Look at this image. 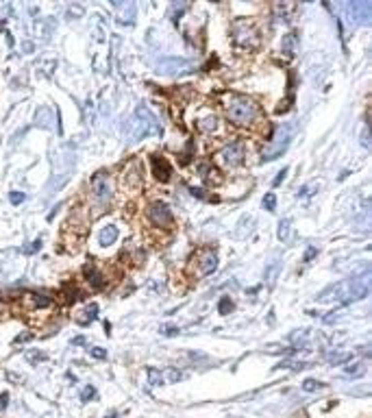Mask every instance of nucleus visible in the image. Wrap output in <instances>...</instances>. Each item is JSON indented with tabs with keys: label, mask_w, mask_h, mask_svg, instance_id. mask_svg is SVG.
<instances>
[{
	"label": "nucleus",
	"mask_w": 372,
	"mask_h": 418,
	"mask_svg": "<svg viewBox=\"0 0 372 418\" xmlns=\"http://www.w3.org/2000/svg\"><path fill=\"white\" fill-rule=\"evenodd\" d=\"M370 292V272H361L359 277H353V279H346V281H339V283H333V285L324 287L316 299L320 303H331L335 301L339 305H348L353 301H359V299H366Z\"/></svg>",
	"instance_id": "1"
},
{
	"label": "nucleus",
	"mask_w": 372,
	"mask_h": 418,
	"mask_svg": "<svg viewBox=\"0 0 372 418\" xmlns=\"http://www.w3.org/2000/svg\"><path fill=\"white\" fill-rule=\"evenodd\" d=\"M294 133H296V122H285V124H281V127L274 131L272 139L266 144V148H263V152H261V159H263V161H274V159H279V157H281L283 152L290 148Z\"/></svg>",
	"instance_id": "2"
},
{
	"label": "nucleus",
	"mask_w": 372,
	"mask_h": 418,
	"mask_svg": "<svg viewBox=\"0 0 372 418\" xmlns=\"http://www.w3.org/2000/svg\"><path fill=\"white\" fill-rule=\"evenodd\" d=\"M226 114H229V120L237 127H244V124H250L257 115V105L255 100H250L248 96H240L233 94L229 98V105H226Z\"/></svg>",
	"instance_id": "3"
},
{
	"label": "nucleus",
	"mask_w": 372,
	"mask_h": 418,
	"mask_svg": "<svg viewBox=\"0 0 372 418\" xmlns=\"http://www.w3.org/2000/svg\"><path fill=\"white\" fill-rule=\"evenodd\" d=\"M148 135H161V127H159L155 115L150 114V109L139 105L135 109V118H133L131 137H133V142H137V139H144Z\"/></svg>",
	"instance_id": "4"
},
{
	"label": "nucleus",
	"mask_w": 372,
	"mask_h": 418,
	"mask_svg": "<svg viewBox=\"0 0 372 418\" xmlns=\"http://www.w3.org/2000/svg\"><path fill=\"white\" fill-rule=\"evenodd\" d=\"M233 41L237 48H244V50H253L259 46V33L250 22L246 20H237L233 24Z\"/></svg>",
	"instance_id": "5"
},
{
	"label": "nucleus",
	"mask_w": 372,
	"mask_h": 418,
	"mask_svg": "<svg viewBox=\"0 0 372 418\" xmlns=\"http://www.w3.org/2000/svg\"><path fill=\"white\" fill-rule=\"evenodd\" d=\"M218 159H220V164L224 166V168H235V166H240L242 161H244V146H242V142H233V144H229V146H224L220 151V155H218Z\"/></svg>",
	"instance_id": "6"
},
{
	"label": "nucleus",
	"mask_w": 372,
	"mask_h": 418,
	"mask_svg": "<svg viewBox=\"0 0 372 418\" xmlns=\"http://www.w3.org/2000/svg\"><path fill=\"white\" fill-rule=\"evenodd\" d=\"M92 192H94V198L98 203H107L111 198V181H109V176H105V174H96L94 179H92Z\"/></svg>",
	"instance_id": "7"
},
{
	"label": "nucleus",
	"mask_w": 372,
	"mask_h": 418,
	"mask_svg": "<svg viewBox=\"0 0 372 418\" xmlns=\"http://www.w3.org/2000/svg\"><path fill=\"white\" fill-rule=\"evenodd\" d=\"M148 218H150L157 227H168L172 222V211H170V207L166 205V203L157 201V203H152L150 205V209H148Z\"/></svg>",
	"instance_id": "8"
},
{
	"label": "nucleus",
	"mask_w": 372,
	"mask_h": 418,
	"mask_svg": "<svg viewBox=\"0 0 372 418\" xmlns=\"http://www.w3.org/2000/svg\"><path fill=\"white\" fill-rule=\"evenodd\" d=\"M346 9L351 11V16L355 18V22H359V24H368L370 2H351V4H346ZM353 18H351V20H353Z\"/></svg>",
	"instance_id": "9"
},
{
	"label": "nucleus",
	"mask_w": 372,
	"mask_h": 418,
	"mask_svg": "<svg viewBox=\"0 0 372 418\" xmlns=\"http://www.w3.org/2000/svg\"><path fill=\"white\" fill-rule=\"evenodd\" d=\"M170 172H172V168H170L168 159H164V157H152V174H155L161 183H166V181L170 179Z\"/></svg>",
	"instance_id": "10"
},
{
	"label": "nucleus",
	"mask_w": 372,
	"mask_h": 418,
	"mask_svg": "<svg viewBox=\"0 0 372 418\" xmlns=\"http://www.w3.org/2000/svg\"><path fill=\"white\" fill-rule=\"evenodd\" d=\"M198 268H201V275H213L218 270V255L216 253H205L203 259L198 262Z\"/></svg>",
	"instance_id": "11"
},
{
	"label": "nucleus",
	"mask_w": 372,
	"mask_h": 418,
	"mask_svg": "<svg viewBox=\"0 0 372 418\" xmlns=\"http://www.w3.org/2000/svg\"><path fill=\"white\" fill-rule=\"evenodd\" d=\"M83 272H85L87 281H90V285L94 287V290H100V287L105 285V279H102V275H100L98 270H96V266H92V264H87V266L83 268Z\"/></svg>",
	"instance_id": "12"
},
{
	"label": "nucleus",
	"mask_w": 372,
	"mask_h": 418,
	"mask_svg": "<svg viewBox=\"0 0 372 418\" xmlns=\"http://www.w3.org/2000/svg\"><path fill=\"white\" fill-rule=\"evenodd\" d=\"M115 240H118V227H113V225H107L105 229L100 231V235H98L100 246H111Z\"/></svg>",
	"instance_id": "13"
},
{
	"label": "nucleus",
	"mask_w": 372,
	"mask_h": 418,
	"mask_svg": "<svg viewBox=\"0 0 372 418\" xmlns=\"http://www.w3.org/2000/svg\"><path fill=\"white\" fill-rule=\"evenodd\" d=\"M281 48H283V53L285 55H294L296 53V48H298V33H287V35H283V44H281Z\"/></svg>",
	"instance_id": "14"
},
{
	"label": "nucleus",
	"mask_w": 372,
	"mask_h": 418,
	"mask_svg": "<svg viewBox=\"0 0 372 418\" xmlns=\"http://www.w3.org/2000/svg\"><path fill=\"white\" fill-rule=\"evenodd\" d=\"M189 63L183 61V59H164L159 63V72H181V68H187Z\"/></svg>",
	"instance_id": "15"
},
{
	"label": "nucleus",
	"mask_w": 372,
	"mask_h": 418,
	"mask_svg": "<svg viewBox=\"0 0 372 418\" xmlns=\"http://www.w3.org/2000/svg\"><path fill=\"white\" fill-rule=\"evenodd\" d=\"M366 370H368L366 361H355V364L344 368V375H346V377H361V375H366Z\"/></svg>",
	"instance_id": "16"
},
{
	"label": "nucleus",
	"mask_w": 372,
	"mask_h": 418,
	"mask_svg": "<svg viewBox=\"0 0 372 418\" xmlns=\"http://www.w3.org/2000/svg\"><path fill=\"white\" fill-rule=\"evenodd\" d=\"M353 360L351 353H327V361L333 366H342V364H348Z\"/></svg>",
	"instance_id": "17"
},
{
	"label": "nucleus",
	"mask_w": 372,
	"mask_h": 418,
	"mask_svg": "<svg viewBox=\"0 0 372 418\" xmlns=\"http://www.w3.org/2000/svg\"><path fill=\"white\" fill-rule=\"evenodd\" d=\"M290 233H292V220H290V218H285V220L279 222L277 238L281 240V242H287V240H290Z\"/></svg>",
	"instance_id": "18"
},
{
	"label": "nucleus",
	"mask_w": 372,
	"mask_h": 418,
	"mask_svg": "<svg viewBox=\"0 0 372 418\" xmlns=\"http://www.w3.org/2000/svg\"><path fill=\"white\" fill-rule=\"evenodd\" d=\"M279 270H281V262H274L270 264V266L266 268V279H268V285H274V281H277V277H279Z\"/></svg>",
	"instance_id": "19"
},
{
	"label": "nucleus",
	"mask_w": 372,
	"mask_h": 418,
	"mask_svg": "<svg viewBox=\"0 0 372 418\" xmlns=\"http://www.w3.org/2000/svg\"><path fill=\"white\" fill-rule=\"evenodd\" d=\"M146 375H148V383L150 385H161L164 383V375H161V370L152 368V366H148L146 368Z\"/></svg>",
	"instance_id": "20"
},
{
	"label": "nucleus",
	"mask_w": 372,
	"mask_h": 418,
	"mask_svg": "<svg viewBox=\"0 0 372 418\" xmlns=\"http://www.w3.org/2000/svg\"><path fill=\"white\" fill-rule=\"evenodd\" d=\"M201 131H216L218 129V118L216 115H209V118H205V120H201Z\"/></svg>",
	"instance_id": "21"
},
{
	"label": "nucleus",
	"mask_w": 372,
	"mask_h": 418,
	"mask_svg": "<svg viewBox=\"0 0 372 418\" xmlns=\"http://www.w3.org/2000/svg\"><path fill=\"white\" fill-rule=\"evenodd\" d=\"M231 309H233V301H231V296H222L220 303H218V312H220L222 316H226V314H231Z\"/></svg>",
	"instance_id": "22"
},
{
	"label": "nucleus",
	"mask_w": 372,
	"mask_h": 418,
	"mask_svg": "<svg viewBox=\"0 0 372 418\" xmlns=\"http://www.w3.org/2000/svg\"><path fill=\"white\" fill-rule=\"evenodd\" d=\"M320 190V183H309V185H303V188L298 190V196H311V194H316Z\"/></svg>",
	"instance_id": "23"
},
{
	"label": "nucleus",
	"mask_w": 372,
	"mask_h": 418,
	"mask_svg": "<svg viewBox=\"0 0 372 418\" xmlns=\"http://www.w3.org/2000/svg\"><path fill=\"white\" fill-rule=\"evenodd\" d=\"M85 314H87V318L83 320V324H87V323H92V320H96V318H98V305H96V303L87 305Z\"/></svg>",
	"instance_id": "24"
},
{
	"label": "nucleus",
	"mask_w": 372,
	"mask_h": 418,
	"mask_svg": "<svg viewBox=\"0 0 372 418\" xmlns=\"http://www.w3.org/2000/svg\"><path fill=\"white\" fill-rule=\"evenodd\" d=\"M263 207H266L268 211H274V209H277V196H274L272 192H268L266 196H263Z\"/></svg>",
	"instance_id": "25"
},
{
	"label": "nucleus",
	"mask_w": 372,
	"mask_h": 418,
	"mask_svg": "<svg viewBox=\"0 0 372 418\" xmlns=\"http://www.w3.org/2000/svg\"><path fill=\"white\" fill-rule=\"evenodd\" d=\"M320 388H322V383L316 381V379H305V381H303V390H305V392H316V390H320Z\"/></svg>",
	"instance_id": "26"
},
{
	"label": "nucleus",
	"mask_w": 372,
	"mask_h": 418,
	"mask_svg": "<svg viewBox=\"0 0 372 418\" xmlns=\"http://www.w3.org/2000/svg\"><path fill=\"white\" fill-rule=\"evenodd\" d=\"M185 9H187V4H183V2H181V4H172V20L179 22V18L183 16Z\"/></svg>",
	"instance_id": "27"
},
{
	"label": "nucleus",
	"mask_w": 372,
	"mask_h": 418,
	"mask_svg": "<svg viewBox=\"0 0 372 418\" xmlns=\"http://www.w3.org/2000/svg\"><path fill=\"white\" fill-rule=\"evenodd\" d=\"M94 397H96V388H92V385H87V388L81 392V401L83 403H90Z\"/></svg>",
	"instance_id": "28"
},
{
	"label": "nucleus",
	"mask_w": 372,
	"mask_h": 418,
	"mask_svg": "<svg viewBox=\"0 0 372 418\" xmlns=\"http://www.w3.org/2000/svg\"><path fill=\"white\" fill-rule=\"evenodd\" d=\"M33 299H35L37 307H48V305H50V299L46 294H33Z\"/></svg>",
	"instance_id": "29"
},
{
	"label": "nucleus",
	"mask_w": 372,
	"mask_h": 418,
	"mask_svg": "<svg viewBox=\"0 0 372 418\" xmlns=\"http://www.w3.org/2000/svg\"><path fill=\"white\" fill-rule=\"evenodd\" d=\"M168 379L172 383H176V381H181L183 379V373L181 370H176V368H168Z\"/></svg>",
	"instance_id": "30"
},
{
	"label": "nucleus",
	"mask_w": 372,
	"mask_h": 418,
	"mask_svg": "<svg viewBox=\"0 0 372 418\" xmlns=\"http://www.w3.org/2000/svg\"><path fill=\"white\" fill-rule=\"evenodd\" d=\"M316 255H318V248H316V246H309V248L305 250V255H303V262H305V264H309L311 259L316 257Z\"/></svg>",
	"instance_id": "31"
},
{
	"label": "nucleus",
	"mask_w": 372,
	"mask_h": 418,
	"mask_svg": "<svg viewBox=\"0 0 372 418\" xmlns=\"http://www.w3.org/2000/svg\"><path fill=\"white\" fill-rule=\"evenodd\" d=\"M90 355L96 357V360H105L107 351H105V348H100V346H94V348H90Z\"/></svg>",
	"instance_id": "32"
},
{
	"label": "nucleus",
	"mask_w": 372,
	"mask_h": 418,
	"mask_svg": "<svg viewBox=\"0 0 372 418\" xmlns=\"http://www.w3.org/2000/svg\"><path fill=\"white\" fill-rule=\"evenodd\" d=\"M189 192H192V196H196V198H203V201H211V196H207V194H205V190H201V188H189Z\"/></svg>",
	"instance_id": "33"
},
{
	"label": "nucleus",
	"mask_w": 372,
	"mask_h": 418,
	"mask_svg": "<svg viewBox=\"0 0 372 418\" xmlns=\"http://www.w3.org/2000/svg\"><path fill=\"white\" fill-rule=\"evenodd\" d=\"M24 198H26V196H24L22 192H11V194H9V201H11L13 205H20V203L24 201Z\"/></svg>",
	"instance_id": "34"
},
{
	"label": "nucleus",
	"mask_w": 372,
	"mask_h": 418,
	"mask_svg": "<svg viewBox=\"0 0 372 418\" xmlns=\"http://www.w3.org/2000/svg\"><path fill=\"white\" fill-rule=\"evenodd\" d=\"M161 333L168 336V338H174V336H179V327H164L161 329Z\"/></svg>",
	"instance_id": "35"
},
{
	"label": "nucleus",
	"mask_w": 372,
	"mask_h": 418,
	"mask_svg": "<svg viewBox=\"0 0 372 418\" xmlns=\"http://www.w3.org/2000/svg\"><path fill=\"white\" fill-rule=\"evenodd\" d=\"M37 248H41V240H35V242H33V244H31V246H29V248H26V253H35V250H37Z\"/></svg>",
	"instance_id": "36"
},
{
	"label": "nucleus",
	"mask_w": 372,
	"mask_h": 418,
	"mask_svg": "<svg viewBox=\"0 0 372 418\" xmlns=\"http://www.w3.org/2000/svg\"><path fill=\"white\" fill-rule=\"evenodd\" d=\"M31 361H37V360H46V353H31L29 355Z\"/></svg>",
	"instance_id": "37"
},
{
	"label": "nucleus",
	"mask_w": 372,
	"mask_h": 418,
	"mask_svg": "<svg viewBox=\"0 0 372 418\" xmlns=\"http://www.w3.org/2000/svg\"><path fill=\"white\" fill-rule=\"evenodd\" d=\"M285 174H287V168H283V170H281V172H279V174H277V179H274V185H279V183H281V181H283V179H285Z\"/></svg>",
	"instance_id": "38"
},
{
	"label": "nucleus",
	"mask_w": 372,
	"mask_h": 418,
	"mask_svg": "<svg viewBox=\"0 0 372 418\" xmlns=\"http://www.w3.org/2000/svg\"><path fill=\"white\" fill-rule=\"evenodd\" d=\"M7 405H9V394H7V392H2V397H0V407L4 410Z\"/></svg>",
	"instance_id": "39"
}]
</instances>
